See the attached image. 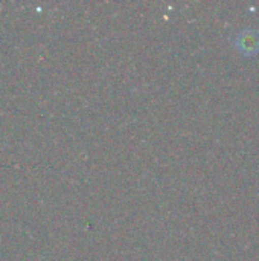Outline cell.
I'll return each mask as SVG.
<instances>
[{"mask_svg": "<svg viewBox=\"0 0 259 261\" xmlns=\"http://www.w3.org/2000/svg\"><path fill=\"white\" fill-rule=\"evenodd\" d=\"M235 47L246 57L259 54V31L255 28H244L235 38Z\"/></svg>", "mask_w": 259, "mask_h": 261, "instance_id": "1", "label": "cell"}]
</instances>
